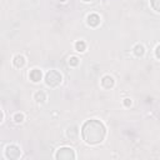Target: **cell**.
I'll use <instances>...</instances> for the list:
<instances>
[{
  "label": "cell",
  "mask_w": 160,
  "mask_h": 160,
  "mask_svg": "<svg viewBox=\"0 0 160 160\" xmlns=\"http://www.w3.org/2000/svg\"><path fill=\"white\" fill-rule=\"evenodd\" d=\"M105 126L99 120H88L83 125L81 135L88 144H99L105 138Z\"/></svg>",
  "instance_id": "6da1fadb"
},
{
  "label": "cell",
  "mask_w": 160,
  "mask_h": 160,
  "mask_svg": "<svg viewBox=\"0 0 160 160\" xmlns=\"http://www.w3.org/2000/svg\"><path fill=\"white\" fill-rule=\"evenodd\" d=\"M45 83H46V85H49V86H58L59 84L61 83L60 73L56 71V70H50L46 74V77H45Z\"/></svg>",
  "instance_id": "7a4b0ae2"
},
{
  "label": "cell",
  "mask_w": 160,
  "mask_h": 160,
  "mask_svg": "<svg viewBox=\"0 0 160 160\" xmlns=\"http://www.w3.org/2000/svg\"><path fill=\"white\" fill-rule=\"evenodd\" d=\"M56 159H63V160L75 159V153L73 151V149H70V148H61V149L58 150Z\"/></svg>",
  "instance_id": "3957f363"
},
{
  "label": "cell",
  "mask_w": 160,
  "mask_h": 160,
  "mask_svg": "<svg viewBox=\"0 0 160 160\" xmlns=\"http://www.w3.org/2000/svg\"><path fill=\"white\" fill-rule=\"evenodd\" d=\"M5 155L8 159H18L20 156V150L16 145H9L5 149Z\"/></svg>",
  "instance_id": "277c9868"
},
{
  "label": "cell",
  "mask_w": 160,
  "mask_h": 160,
  "mask_svg": "<svg viewBox=\"0 0 160 160\" xmlns=\"http://www.w3.org/2000/svg\"><path fill=\"white\" fill-rule=\"evenodd\" d=\"M100 23V16L98 14H90L88 16V24L90 27H98Z\"/></svg>",
  "instance_id": "5b68a950"
},
{
  "label": "cell",
  "mask_w": 160,
  "mask_h": 160,
  "mask_svg": "<svg viewBox=\"0 0 160 160\" xmlns=\"http://www.w3.org/2000/svg\"><path fill=\"white\" fill-rule=\"evenodd\" d=\"M102 84H103V86H104L105 89H110V88L114 86V79L110 77V75H106V77L103 78Z\"/></svg>",
  "instance_id": "8992f818"
},
{
  "label": "cell",
  "mask_w": 160,
  "mask_h": 160,
  "mask_svg": "<svg viewBox=\"0 0 160 160\" xmlns=\"http://www.w3.org/2000/svg\"><path fill=\"white\" fill-rule=\"evenodd\" d=\"M30 79L34 81V83H38V81H40L41 80V71L39 70V69H34V70H31L30 71Z\"/></svg>",
  "instance_id": "52a82bcc"
},
{
  "label": "cell",
  "mask_w": 160,
  "mask_h": 160,
  "mask_svg": "<svg viewBox=\"0 0 160 160\" xmlns=\"http://www.w3.org/2000/svg\"><path fill=\"white\" fill-rule=\"evenodd\" d=\"M14 65L16 66V68H23V66L25 65V58L23 55H16L14 58Z\"/></svg>",
  "instance_id": "ba28073f"
},
{
  "label": "cell",
  "mask_w": 160,
  "mask_h": 160,
  "mask_svg": "<svg viewBox=\"0 0 160 160\" xmlns=\"http://www.w3.org/2000/svg\"><path fill=\"white\" fill-rule=\"evenodd\" d=\"M35 100H36V103H45V100H46V94L44 91H38L36 94H35Z\"/></svg>",
  "instance_id": "9c48e42d"
},
{
  "label": "cell",
  "mask_w": 160,
  "mask_h": 160,
  "mask_svg": "<svg viewBox=\"0 0 160 160\" xmlns=\"http://www.w3.org/2000/svg\"><path fill=\"white\" fill-rule=\"evenodd\" d=\"M144 46L143 45H140V44H138V45H135V48H134V54H135L136 56H141V55H144Z\"/></svg>",
  "instance_id": "30bf717a"
},
{
  "label": "cell",
  "mask_w": 160,
  "mask_h": 160,
  "mask_svg": "<svg viewBox=\"0 0 160 160\" xmlns=\"http://www.w3.org/2000/svg\"><path fill=\"white\" fill-rule=\"evenodd\" d=\"M85 48H86V45H85V43H84L83 40L75 43V49H77V52H79V53H83L84 50H85Z\"/></svg>",
  "instance_id": "8fae6325"
},
{
  "label": "cell",
  "mask_w": 160,
  "mask_h": 160,
  "mask_svg": "<svg viewBox=\"0 0 160 160\" xmlns=\"http://www.w3.org/2000/svg\"><path fill=\"white\" fill-rule=\"evenodd\" d=\"M14 120H15V123H23L24 121V114H20V113L15 114L14 115Z\"/></svg>",
  "instance_id": "7c38bea8"
},
{
  "label": "cell",
  "mask_w": 160,
  "mask_h": 160,
  "mask_svg": "<svg viewBox=\"0 0 160 160\" xmlns=\"http://www.w3.org/2000/svg\"><path fill=\"white\" fill-rule=\"evenodd\" d=\"M69 64H70L71 66H77V65L79 64V59H78L77 56H71V58L69 59Z\"/></svg>",
  "instance_id": "4fadbf2b"
},
{
  "label": "cell",
  "mask_w": 160,
  "mask_h": 160,
  "mask_svg": "<svg viewBox=\"0 0 160 160\" xmlns=\"http://www.w3.org/2000/svg\"><path fill=\"white\" fill-rule=\"evenodd\" d=\"M151 5L155 9V11H160V6H159V0H151Z\"/></svg>",
  "instance_id": "5bb4252c"
},
{
  "label": "cell",
  "mask_w": 160,
  "mask_h": 160,
  "mask_svg": "<svg viewBox=\"0 0 160 160\" xmlns=\"http://www.w3.org/2000/svg\"><path fill=\"white\" fill-rule=\"evenodd\" d=\"M124 105H125V106H130V105H131V100H130V99H125V100H124Z\"/></svg>",
  "instance_id": "9a60e30c"
},
{
  "label": "cell",
  "mask_w": 160,
  "mask_h": 160,
  "mask_svg": "<svg viewBox=\"0 0 160 160\" xmlns=\"http://www.w3.org/2000/svg\"><path fill=\"white\" fill-rule=\"evenodd\" d=\"M155 50H156V58L159 59V46H156V49H155Z\"/></svg>",
  "instance_id": "2e32d148"
},
{
  "label": "cell",
  "mask_w": 160,
  "mask_h": 160,
  "mask_svg": "<svg viewBox=\"0 0 160 160\" xmlns=\"http://www.w3.org/2000/svg\"><path fill=\"white\" fill-rule=\"evenodd\" d=\"M2 120H3V113H2V110H0V123H2Z\"/></svg>",
  "instance_id": "e0dca14e"
},
{
  "label": "cell",
  "mask_w": 160,
  "mask_h": 160,
  "mask_svg": "<svg viewBox=\"0 0 160 160\" xmlns=\"http://www.w3.org/2000/svg\"><path fill=\"white\" fill-rule=\"evenodd\" d=\"M84 2H91V0H84Z\"/></svg>",
  "instance_id": "ac0fdd59"
},
{
  "label": "cell",
  "mask_w": 160,
  "mask_h": 160,
  "mask_svg": "<svg viewBox=\"0 0 160 160\" xmlns=\"http://www.w3.org/2000/svg\"><path fill=\"white\" fill-rule=\"evenodd\" d=\"M60 2H66V0H60Z\"/></svg>",
  "instance_id": "d6986e66"
}]
</instances>
